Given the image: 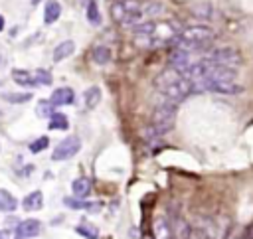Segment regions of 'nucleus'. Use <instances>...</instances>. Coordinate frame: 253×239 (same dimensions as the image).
I'll return each instance as SVG.
<instances>
[{"mask_svg":"<svg viewBox=\"0 0 253 239\" xmlns=\"http://www.w3.org/2000/svg\"><path fill=\"white\" fill-rule=\"evenodd\" d=\"M145 140H146L148 146H152V148H156V146H161V144H163V137H161V135H156L150 127L145 131Z\"/></svg>","mask_w":253,"mask_h":239,"instance_id":"obj_28","label":"nucleus"},{"mask_svg":"<svg viewBox=\"0 0 253 239\" xmlns=\"http://www.w3.org/2000/svg\"><path fill=\"white\" fill-rule=\"evenodd\" d=\"M50 101L55 107H63V105H73L75 103V91L72 87H57L55 91L52 93Z\"/></svg>","mask_w":253,"mask_h":239,"instance_id":"obj_9","label":"nucleus"},{"mask_svg":"<svg viewBox=\"0 0 253 239\" xmlns=\"http://www.w3.org/2000/svg\"><path fill=\"white\" fill-rule=\"evenodd\" d=\"M152 229H154V239H172V235H170V223H168V220L164 216L154 220Z\"/></svg>","mask_w":253,"mask_h":239,"instance_id":"obj_12","label":"nucleus"},{"mask_svg":"<svg viewBox=\"0 0 253 239\" xmlns=\"http://www.w3.org/2000/svg\"><path fill=\"white\" fill-rule=\"evenodd\" d=\"M0 239H6V235H4L2 231H0Z\"/></svg>","mask_w":253,"mask_h":239,"instance_id":"obj_31","label":"nucleus"},{"mask_svg":"<svg viewBox=\"0 0 253 239\" xmlns=\"http://www.w3.org/2000/svg\"><path fill=\"white\" fill-rule=\"evenodd\" d=\"M40 231H42V222H38V220H24V222H20L18 227H16L18 237H24V239L36 237Z\"/></svg>","mask_w":253,"mask_h":239,"instance_id":"obj_10","label":"nucleus"},{"mask_svg":"<svg viewBox=\"0 0 253 239\" xmlns=\"http://www.w3.org/2000/svg\"><path fill=\"white\" fill-rule=\"evenodd\" d=\"M22 205H24L26 212H38V210H42V205H44V194H42L40 190L30 192V194L22 200Z\"/></svg>","mask_w":253,"mask_h":239,"instance_id":"obj_11","label":"nucleus"},{"mask_svg":"<svg viewBox=\"0 0 253 239\" xmlns=\"http://www.w3.org/2000/svg\"><path fill=\"white\" fill-rule=\"evenodd\" d=\"M154 85L158 89V95H163L166 99H170L172 103H182L184 99H188L194 93L192 89V81L186 79L182 73H178L176 69L168 68L164 69L161 75L154 79Z\"/></svg>","mask_w":253,"mask_h":239,"instance_id":"obj_2","label":"nucleus"},{"mask_svg":"<svg viewBox=\"0 0 253 239\" xmlns=\"http://www.w3.org/2000/svg\"><path fill=\"white\" fill-rule=\"evenodd\" d=\"M12 79L18 85H22V87H36L34 75H32V71H26V69H14L12 71Z\"/></svg>","mask_w":253,"mask_h":239,"instance_id":"obj_16","label":"nucleus"},{"mask_svg":"<svg viewBox=\"0 0 253 239\" xmlns=\"http://www.w3.org/2000/svg\"><path fill=\"white\" fill-rule=\"evenodd\" d=\"M48 146H50V138H48V137H40V138H36L34 142L30 144V153H34V154H38V153L46 151Z\"/></svg>","mask_w":253,"mask_h":239,"instance_id":"obj_27","label":"nucleus"},{"mask_svg":"<svg viewBox=\"0 0 253 239\" xmlns=\"http://www.w3.org/2000/svg\"><path fill=\"white\" fill-rule=\"evenodd\" d=\"M75 231H77L79 235L87 237V239H97V237H99L97 227H95V225H89V223H81V225H77Z\"/></svg>","mask_w":253,"mask_h":239,"instance_id":"obj_25","label":"nucleus"},{"mask_svg":"<svg viewBox=\"0 0 253 239\" xmlns=\"http://www.w3.org/2000/svg\"><path fill=\"white\" fill-rule=\"evenodd\" d=\"M61 14V6L59 2H55V0H50V2L46 4V10H44V22L46 24H54Z\"/></svg>","mask_w":253,"mask_h":239,"instance_id":"obj_18","label":"nucleus"},{"mask_svg":"<svg viewBox=\"0 0 253 239\" xmlns=\"http://www.w3.org/2000/svg\"><path fill=\"white\" fill-rule=\"evenodd\" d=\"M143 239H150V237H148V235H145V237H143Z\"/></svg>","mask_w":253,"mask_h":239,"instance_id":"obj_32","label":"nucleus"},{"mask_svg":"<svg viewBox=\"0 0 253 239\" xmlns=\"http://www.w3.org/2000/svg\"><path fill=\"white\" fill-rule=\"evenodd\" d=\"M63 204H66L68 207H72V210H91L95 212V207H97V204H89V202H83V200H75V198H66L63 200Z\"/></svg>","mask_w":253,"mask_h":239,"instance_id":"obj_21","label":"nucleus"},{"mask_svg":"<svg viewBox=\"0 0 253 239\" xmlns=\"http://www.w3.org/2000/svg\"><path fill=\"white\" fill-rule=\"evenodd\" d=\"M174 121H176V103H172L170 99L166 97H158L156 105H154V111H152V121H150V129L164 137L166 133L172 131L174 127Z\"/></svg>","mask_w":253,"mask_h":239,"instance_id":"obj_3","label":"nucleus"},{"mask_svg":"<svg viewBox=\"0 0 253 239\" xmlns=\"http://www.w3.org/2000/svg\"><path fill=\"white\" fill-rule=\"evenodd\" d=\"M194 14H196V16H206V18H210V14H212V8H210L208 4H202L200 8H196V10H194Z\"/></svg>","mask_w":253,"mask_h":239,"instance_id":"obj_29","label":"nucleus"},{"mask_svg":"<svg viewBox=\"0 0 253 239\" xmlns=\"http://www.w3.org/2000/svg\"><path fill=\"white\" fill-rule=\"evenodd\" d=\"M0 115H2V111H0Z\"/></svg>","mask_w":253,"mask_h":239,"instance_id":"obj_34","label":"nucleus"},{"mask_svg":"<svg viewBox=\"0 0 253 239\" xmlns=\"http://www.w3.org/2000/svg\"><path fill=\"white\" fill-rule=\"evenodd\" d=\"M166 220L170 223L172 239H190V223L184 220V216L180 212H170Z\"/></svg>","mask_w":253,"mask_h":239,"instance_id":"obj_8","label":"nucleus"},{"mask_svg":"<svg viewBox=\"0 0 253 239\" xmlns=\"http://www.w3.org/2000/svg\"><path fill=\"white\" fill-rule=\"evenodd\" d=\"M72 190H73L75 198L83 200L91 192V180H89V178H77V180H73V184H72Z\"/></svg>","mask_w":253,"mask_h":239,"instance_id":"obj_15","label":"nucleus"},{"mask_svg":"<svg viewBox=\"0 0 253 239\" xmlns=\"http://www.w3.org/2000/svg\"><path fill=\"white\" fill-rule=\"evenodd\" d=\"M32 75H34L36 85H52V73L46 69H36L32 71Z\"/></svg>","mask_w":253,"mask_h":239,"instance_id":"obj_26","label":"nucleus"},{"mask_svg":"<svg viewBox=\"0 0 253 239\" xmlns=\"http://www.w3.org/2000/svg\"><path fill=\"white\" fill-rule=\"evenodd\" d=\"M54 107H55V105H54L52 101H40V103L36 105V113H38V117H42V119H50V117L55 113Z\"/></svg>","mask_w":253,"mask_h":239,"instance_id":"obj_24","label":"nucleus"},{"mask_svg":"<svg viewBox=\"0 0 253 239\" xmlns=\"http://www.w3.org/2000/svg\"><path fill=\"white\" fill-rule=\"evenodd\" d=\"M73 51H75V44H73L72 40L61 42V44L55 46V50H54V62H63V59H68Z\"/></svg>","mask_w":253,"mask_h":239,"instance_id":"obj_13","label":"nucleus"},{"mask_svg":"<svg viewBox=\"0 0 253 239\" xmlns=\"http://www.w3.org/2000/svg\"><path fill=\"white\" fill-rule=\"evenodd\" d=\"M190 239H219L217 225L212 218H198L190 225Z\"/></svg>","mask_w":253,"mask_h":239,"instance_id":"obj_7","label":"nucleus"},{"mask_svg":"<svg viewBox=\"0 0 253 239\" xmlns=\"http://www.w3.org/2000/svg\"><path fill=\"white\" fill-rule=\"evenodd\" d=\"M111 50L107 48V46H97L93 50V62L95 64H99V66H105V64H109L111 62Z\"/></svg>","mask_w":253,"mask_h":239,"instance_id":"obj_20","label":"nucleus"},{"mask_svg":"<svg viewBox=\"0 0 253 239\" xmlns=\"http://www.w3.org/2000/svg\"><path fill=\"white\" fill-rule=\"evenodd\" d=\"M87 20L93 24V26H99L101 24V14H99V6L95 0H89L87 4Z\"/></svg>","mask_w":253,"mask_h":239,"instance_id":"obj_22","label":"nucleus"},{"mask_svg":"<svg viewBox=\"0 0 253 239\" xmlns=\"http://www.w3.org/2000/svg\"><path fill=\"white\" fill-rule=\"evenodd\" d=\"M113 16L123 26H135L139 22H145V4L139 0H121L113 6Z\"/></svg>","mask_w":253,"mask_h":239,"instance_id":"obj_4","label":"nucleus"},{"mask_svg":"<svg viewBox=\"0 0 253 239\" xmlns=\"http://www.w3.org/2000/svg\"><path fill=\"white\" fill-rule=\"evenodd\" d=\"M83 97H85V107L87 109H95V107L101 103V89L97 85H93V87L87 89Z\"/></svg>","mask_w":253,"mask_h":239,"instance_id":"obj_17","label":"nucleus"},{"mask_svg":"<svg viewBox=\"0 0 253 239\" xmlns=\"http://www.w3.org/2000/svg\"><path fill=\"white\" fill-rule=\"evenodd\" d=\"M16 239H24V237H16Z\"/></svg>","mask_w":253,"mask_h":239,"instance_id":"obj_33","label":"nucleus"},{"mask_svg":"<svg viewBox=\"0 0 253 239\" xmlns=\"http://www.w3.org/2000/svg\"><path fill=\"white\" fill-rule=\"evenodd\" d=\"M214 40H216L214 30L210 26L200 24V26H188V28L180 30L172 44H174V48H178L182 51H188L192 55H202L212 48Z\"/></svg>","mask_w":253,"mask_h":239,"instance_id":"obj_1","label":"nucleus"},{"mask_svg":"<svg viewBox=\"0 0 253 239\" xmlns=\"http://www.w3.org/2000/svg\"><path fill=\"white\" fill-rule=\"evenodd\" d=\"M2 30H4V18L0 16V32H2Z\"/></svg>","mask_w":253,"mask_h":239,"instance_id":"obj_30","label":"nucleus"},{"mask_svg":"<svg viewBox=\"0 0 253 239\" xmlns=\"http://www.w3.org/2000/svg\"><path fill=\"white\" fill-rule=\"evenodd\" d=\"M79 151H81V140H79V137L72 135V137H66L61 142H57V146L54 148V153H52V158H54L55 162L70 160V158H73Z\"/></svg>","mask_w":253,"mask_h":239,"instance_id":"obj_6","label":"nucleus"},{"mask_svg":"<svg viewBox=\"0 0 253 239\" xmlns=\"http://www.w3.org/2000/svg\"><path fill=\"white\" fill-rule=\"evenodd\" d=\"M50 129H52V131H68V129H70L68 117L63 115V113H54V115L50 117Z\"/></svg>","mask_w":253,"mask_h":239,"instance_id":"obj_19","label":"nucleus"},{"mask_svg":"<svg viewBox=\"0 0 253 239\" xmlns=\"http://www.w3.org/2000/svg\"><path fill=\"white\" fill-rule=\"evenodd\" d=\"M8 103H12V105H22V103H28L30 99H32V93H12V91H8V93H4L2 95Z\"/></svg>","mask_w":253,"mask_h":239,"instance_id":"obj_23","label":"nucleus"},{"mask_svg":"<svg viewBox=\"0 0 253 239\" xmlns=\"http://www.w3.org/2000/svg\"><path fill=\"white\" fill-rule=\"evenodd\" d=\"M18 207V200L8 192V190H2L0 188V212H16Z\"/></svg>","mask_w":253,"mask_h":239,"instance_id":"obj_14","label":"nucleus"},{"mask_svg":"<svg viewBox=\"0 0 253 239\" xmlns=\"http://www.w3.org/2000/svg\"><path fill=\"white\" fill-rule=\"evenodd\" d=\"M210 62L214 64H219V66H228V68H239L241 64V55L237 50L234 48H216V50H208L204 53Z\"/></svg>","mask_w":253,"mask_h":239,"instance_id":"obj_5","label":"nucleus"}]
</instances>
